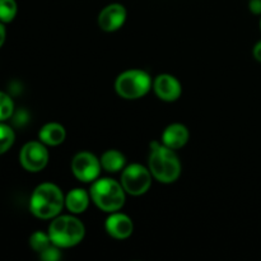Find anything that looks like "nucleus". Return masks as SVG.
I'll return each mask as SVG.
<instances>
[{"instance_id": "1", "label": "nucleus", "mask_w": 261, "mask_h": 261, "mask_svg": "<svg viewBox=\"0 0 261 261\" xmlns=\"http://www.w3.org/2000/svg\"><path fill=\"white\" fill-rule=\"evenodd\" d=\"M149 171L152 176L163 184L175 182L181 173V163L173 149L158 142L150 143Z\"/></svg>"}, {"instance_id": "2", "label": "nucleus", "mask_w": 261, "mask_h": 261, "mask_svg": "<svg viewBox=\"0 0 261 261\" xmlns=\"http://www.w3.org/2000/svg\"><path fill=\"white\" fill-rule=\"evenodd\" d=\"M65 204L63 191L55 184L45 182L38 185L30 200L31 213L41 219L55 218Z\"/></svg>"}, {"instance_id": "3", "label": "nucleus", "mask_w": 261, "mask_h": 261, "mask_svg": "<svg viewBox=\"0 0 261 261\" xmlns=\"http://www.w3.org/2000/svg\"><path fill=\"white\" fill-rule=\"evenodd\" d=\"M84 224L73 216L55 217L48 227L51 242L60 249L73 247L84 239Z\"/></svg>"}, {"instance_id": "4", "label": "nucleus", "mask_w": 261, "mask_h": 261, "mask_svg": "<svg viewBox=\"0 0 261 261\" xmlns=\"http://www.w3.org/2000/svg\"><path fill=\"white\" fill-rule=\"evenodd\" d=\"M91 198L101 211L114 213L124 205L125 190L122 185L112 178H101L92 185Z\"/></svg>"}, {"instance_id": "5", "label": "nucleus", "mask_w": 261, "mask_h": 261, "mask_svg": "<svg viewBox=\"0 0 261 261\" xmlns=\"http://www.w3.org/2000/svg\"><path fill=\"white\" fill-rule=\"evenodd\" d=\"M152 81L147 71L140 69H130L117 76L115 89L117 94L125 99H138L149 92Z\"/></svg>"}, {"instance_id": "6", "label": "nucleus", "mask_w": 261, "mask_h": 261, "mask_svg": "<svg viewBox=\"0 0 261 261\" xmlns=\"http://www.w3.org/2000/svg\"><path fill=\"white\" fill-rule=\"evenodd\" d=\"M121 185L130 195H143L152 185V172L138 163L127 166L121 173Z\"/></svg>"}, {"instance_id": "7", "label": "nucleus", "mask_w": 261, "mask_h": 261, "mask_svg": "<svg viewBox=\"0 0 261 261\" xmlns=\"http://www.w3.org/2000/svg\"><path fill=\"white\" fill-rule=\"evenodd\" d=\"M19 161L28 172H40L47 166L48 152L42 142H30L23 145Z\"/></svg>"}, {"instance_id": "8", "label": "nucleus", "mask_w": 261, "mask_h": 261, "mask_svg": "<svg viewBox=\"0 0 261 261\" xmlns=\"http://www.w3.org/2000/svg\"><path fill=\"white\" fill-rule=\"evenodd\" d=\"M101 161L89 152H81L74 155L71 161V171L82 182H92L101 172Z\"/></svg>"}, {"instance_id": "9", "label": "nucleus", "mask_w": 261, "mask_h": 261, "mask_svg": "<svg viewBox=\"0 0 261 261\" xmlns=\"http://www.w3.org/2000/svg\"><path fill=\"white\" fill-rule=\"evenodd\" d=\"M126 19V9L121 4H110L101 10L98 25L105 32H114L122 27Z\"/></svg>"}, {"instance_id": "10", "label": "nucleus", "mask_w": 261, "mask_h": 261, "mask_svg": "<svg viewBox=\"0 0 261 261\" xmlns=\"http://www.w3.org/2000/svg\"><path fill=\"white\" fill-rule=\"evenodd\" d=\"M153 88H154L155 94L158 98L166 102H173L177 98H180L181 92V84L177 79L170 74H161L154 79L153 83Z\"/></svg>"}, {"instance_id": "11", "label": "nucleus", "mask_w": 261, "mask_h": 261, "mask_svg": "<svg viewBox=\"0 0 261 261\" xmlns=\"http://www.w3.org/2000/svg\"><path fill=\"white\" fill-rule=\"evenodd\" d=\"M105 228H106L107 233L114 237V239L125 240L132 236L133 231H134V224H133V221L126 214L114 212L106 219Z\"/></svg>"}, {"instance_id": "12", "label": "nucleus", "mask_w": 261, "mask_h": 261, "mask_svg": "<svg viewBox=\"0 0 261 261\" xmlns=\"http://www.w3.org/2000/svg\"><path fill=\"white\" fill-rule=\"evenodd\" d=\"M189 140V130L182 124L168 125L162 134V144L171 149L182 148Z\"/></svg>"}, {"instance_id": "13", "label": "nucleus", "mask_w": 261, "mask_h": 261, "mask_svg": "<svg viewBox=\"0 0 261 261\" xmlns=\"http://www.w3.org/2000/svg\"><path fill=\"white\" fill-rule=\"evenodd\" d=\"M38 137L43 144L56 147L65 140L66 132L63 125L58 124V122H48V124L43 125L42 129L38 133Z\"/></svg>"}, {"instance_id": "14", "label": "nucleus", "mask_w": 261, "mask_h": 261, "mask_svg": "<svg viewBox=\"0 0 261 261\" xmlns=\"http://www.w3.org/2000/svg\"><path fill=\"white\" fill-rule=\"evenodd\" d=\"M89 205V194L84 189H73L65 198V206L73 214H81Z\"/></svg>"}, {"instance_id": "15", "label": "nucleus", "mask_w": 261, "mask_h": 261, "mask_svg": "<svg viewBox=\"0 0 261 261\" xmlns=\"http://www.w3.org/2000/svg\"><path fill=\"white\" fill-rule=\"evenodd\" d=\"M125 155L116 149L105 152L101 157V166L107 172H119L125 167Z\"/></svg>"}, {"instance_id": "16", "label": "nucleus", "mask_w": 261, "mask_h": 261, "mask_svg": "<svg viewBox=\"0 0 261 261\" xmlns=\"http://www.w3.org/2000/svg\"><path fill=\"white\" fill-rule=\"evenodd\" d=\"M15 15H17L15 0H0V22H12Z\"/></svg>"}, {"instance_id": "17", "label": "nucleus", "mask_w": 261, "mask_h": 261, "mask_svg": "<svg viewBox=\"0 0 261 261\" xmlns=\"http://www.w3.org/2000/svg\"><path fill=\"white\" fill-rule=\"evenodd\" d=\"M15 139L14 132L12 127L0 122V154L8 152Z\"/></svg>"}, {"instance_id": "18", "label": "nucleus", "mask_w": 261, "mask_h": 261, "mask_svg": "<svg viewBox=\"0 0 261 261\" xmlns=\"http://www.w3.org/2000/svg\"><path fill=\"white\" fill-rule=\"evenodd\" d=\"M51 244H53V242H51L48 233H43V232L41 231L35 232V233H32V236L30 237L31 247H32L36 252H38V254L42 252L45 249H47Z\"/></svg>"}, {"instance_id": "19", "label": "nucleus", "mask_w": 261, "mask_h": 261, "mask_svg": "<svg viewBox=\"0 0 261 261\" xmlns=\"http://www.w3.org/2000/svg\"><path fill=\"white\" fill-rule=\"evenodd\" d=\"M14 111V103L12 98L4 92H0V122L9 119Z\"/></svg>"}, {"instance_id": "20", "label": "nucleus", "mask_w": 261, "mask_h": 261, "mask_svg": "<svg viewBox=\"0 0 261 261\" xmlns=\"http://www.w3.org/2000/svg\"><path fill=\"white\" fill-rule=\"evenodd\" d=\"M60 247L56 246V245L51 244L47 249L43 250L42 252H40V257L43 261H58L61 259V252Z\"/></svg>"}, {"instance_id": "21", "label": "nucleus", "mask_w": 261, "mask_h": 261, "mask_svg": "<svg viewBox=\"0 0 261 261\" xmlns=\"http://www.w3.org/2000/svg\"><path fill=\"white\" fill-rule=\"evenodd\" d=\"M249 8L254 14H261V0H250Z\"/></svg>"}, {"instance_id": "22", "label": "nucleus", "mask_w": 261, "mask_h": 261, "mask_svg": "<svg viewBox=\"0 0 261 261\" xmlns=\"http://www.w3.org/2000/svg\"><path fill=\"white\" fill-rule=\"evenodd\" d=\"M254 58L256 59L257 61H260L261 63V41H259V42L255 45L254 47Z\"/></svg>"}, {"instance_id": "23", "label": "nucleus", "mask_w": 261, "mask_h": 261, "mask_svg": "<svg viewBox=\"0 0 261 261\" xmlns=\"http://www.w3.org/2000/svg\"><path fill=\"white\" fill-rule=\"evenodd\" d=\"M5 36H7V32H5V27L3 25V22H0V47H2L3 43H4Z\"/></svg>"}, {"instance_id": "24", "label": "nucleus", "mask_w": 261, "mask_h": 261, "mask_svg": "<svg viewBox=\"0 0 261 261\" xmlns=\"http://www.w3.org/2000/svg\"><path fill=\"white\" fill-rule=\"evenodd\" d=\"M260 28H261V20H260Z\"/></svg>"}]
</instances>
